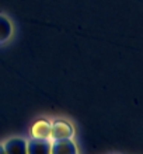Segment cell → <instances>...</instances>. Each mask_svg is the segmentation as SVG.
Segmentation results:
<instances>
[{
  "instance_id": "277c9868",
  "label": "cell",
  "mask_w": 143,
  "mask_h": 154,
  "mask_svg": "<svg viewBox=\"0 0 143 154\" xmlns=\"http://www.w3.org/2000/svg\"><path fill=\"white\" fill-rule=\"evenodd\" d=\"M4 153H28V142L23 137H11L3 143Z\"/></svg>"
},
{
  "instance_id": "7a4b0ae2",
  "label": "cell",
  "mask_w": 143,
  "mask_h": 154,
  "mask_svg": "<svg viewBox=\"0 0 143 154\" xmlns=\"http://www.w3.org/2000/svg\"><path fill=\"white\" fill-rule=\"evenodd\" d=\"M51 153L52 154H77L79 149L73 139H59V140H52Z\"/></svg>"
},
{
  "instance_id": "6da1fadb",
  "label": "cell",
  "mask_w": 143,
  "mask_h": 154,
  "mask_svg": "<svg viewBox=\"0 0 143 154\" xmlns=\"http://www.w3.org/2000/svg\"><path fill=\"white\" fill-rule=\"evenodd\" d=\"M74 137V128L67 121L58 119L52 122L51 129V140H59V139H73Z\"/></svg>"
},
{
  "instance_id": "5b68a950",
  "label": "cell",
  "mask_w": 143,
  "mask_h": 154,
  "mask_svg": "<svg viewBox=\"0 0 143 154\" xmlns=\"http://www.w3.org/2000/svg\"><path fill=\"white\" fill-rule=\"evenodd\" d=\"M52 140L48 139H33L28 142V153L33 154H49L51 153Z\"/></svg>"
},
{
  "instance_id": "3957f363",
  "label": "cell",
  "mask_w": 143,
  "mask_h": 154,
  "mask_svg": "<svg viewBox=\"0 0 143 154\" xmlns=\"http://www.w3.org/2000/svg\"><path fill=\"white\" fill-rule=\"evenodd\" d=\"M51 129H52V122L48 119H39L31 126L30 134L33 139H48L51 140Z\"/></svg>"
},
{
  "instance_id": "8992f818",
  "label": "cell",
  "mask_w": 143,
  "mask_h": 154,
  "mask_svg": "<svg viewBox=\"0 0 143 154\" xmlns=\"http://www.w3.org/2000/svg\"><path fill=\"white\" fill-rule=\"evenodd\" d=\"M0 153H4V149H3V146H0Z\"/></svg>"
}]
</instances>
